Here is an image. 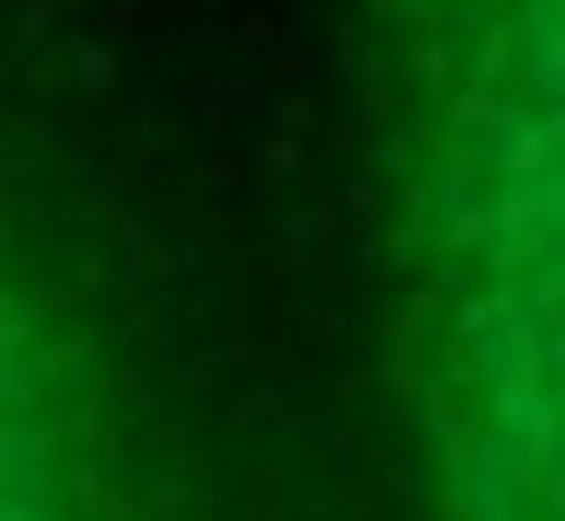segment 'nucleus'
Masks as SVG:
<instances>
[{"label": "nucleus", "instance_id": "nucleus-1", "mask_svg": "<svg viewBox=\"0 0 565 521\" xmlns=\"http://www.w3.org/2000/svg\"><path fill=\"white\" fill-rule=\"evenodd\" d=\"M441 521H565V0H380Z\"/></svg>", "mask_w": 565, "mask_h": 521}, {"label": "nucleus", "instance_id": "nucleus-2", "mask_svg": "<svg viewBox=\"0 0 565 521\" xmlns=\"http://www.w3.org/2000/svg\"><path fill=\"white\" fill-rule=\"evenodd\" d=\"M0 521H115L106 468L79 450L9 309H0Z\"/></svg>", "mask_w": 565, "mask_h": 521}]
</instances>
